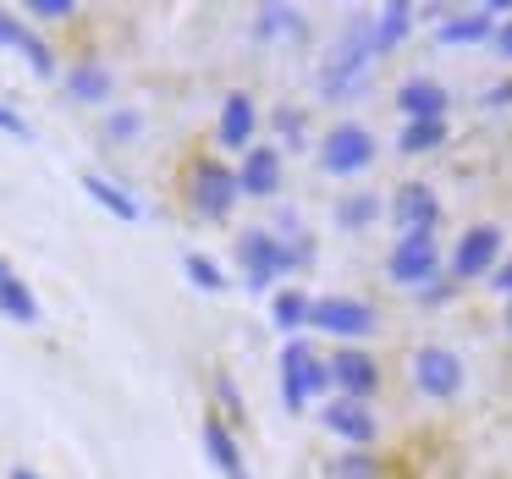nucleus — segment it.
<instances>
[{"mask_svg":"<svg viewBox=\"0 0 512 479\" xmlns=\"http://www.w3.org/2000/svg\"><path fill=\"white\" fill-rule=\"evenodd\" d=\"M182 204H188L199 221H210V226H226V221H232L237 204H243L232 160H221V155H193L188 166H182Z\"/></svg>","mask_w":512,"mask_h":479,"instance_id":"1","label":"nucleus"},{"mask_svg":"<svg viewBox=\"0 0 512 479\" xmlns=\"http://www.w3.org/2000/svg\"><path fill=\"white\" fill-rule=\"evenodd\" d=\"M375 39H369V17H347V28L336 34L331 56H325V72H320V94L325 100H347V94L358 89V83L369 78V67H375Z\"/></svg>","mask_w":512,"mask_h":479,"instance_id":"2","label":"nucleus"},{"mask_svg":"<svg viewBox=\"0 0 512 479\" xmlns=\"http://www.w3.org/2000/svg\"><path fill=\"white\" fill-rule=\"evenodd\" d=\"M281 408L298 419V413H309V402L331 397V369H325V358L309 347V336H292V342H281Z\"/></svg>","mask_w":512,"mask_h":479,"instance_id":"3","label":"nucleus"},{"mask_svg":"<svg viewBox=\"0 0 512 479\" xmlns=\"http://www.w3.org/2000/svg\"><path fill=\"white\" fill-rule=\"evenodd\" d=\"M375 325H380L375 303L347 298V292H325V298L309 303V331L331 336L336 347H364L375 336Z\"/></svg>","mask_w":512,"mask_h":479,"instance_id":"4","label":"nucleus"},{"mask_svg":"<svg viewBox=\"0 0 512 479\" xmlns=\"http://www.w3.org/2000/svg\"><path fill=\"white\" fill-rule=\"evenodd\" d=\"M314 160H320L325 177H364V171L380 160V138L369 133L364 122H336V127H325L320 155Z\"/></svg>","mask_w":512,"mask_h":479,"instance_id":"5","label":"nucleus"},{"mask_svg":"<svg viewBox=\"0 0 512 479\" xmlns=\"http://www.w3.org/2000/svg\"><path fill=\"white\" fill-rule=\"evenodd\" d=\"M408 380H413V391H419V397L452 402V397H463V386H468V364H463V353H457V347L424 342L419 353L408 358Z\"/></svg>","mask_w":512,"mask_h":479,"instance_id":"6","label":"nucleus"},{"mask_svg":"<svg viewBox=\"0 0 512 479\" xmlns=\"http://www.w3.org/2000/svg\"><path fill=\"white\" fill-rule=\"evenodd\" d=\"M501 254H507V232H501L496 221H474L463 237L452 243V254H446V276L457 281V287H468V281H485L490 270L501 265Z\"/></svg>","mask_w":512,"mask_h":479,"instance_id":"7","label":"nucleus"},{"mask_svg":"<svg viewBox=\"0 0 512 479\" xmlns=\"http://www.w3.org/2000/svg\"><path fill=\"white\" fill-rule=\"evenodd\" d=\"M237 276H243L248 292H276V281L292 276L287 237H276V232H243V237H237Z\"/></svg>","mask_w":512,"mask_h":479,"instance_id":"8","label":"nucleus"},{"mask_svg":"<svg viewBox=\"0 0 512 479\" xmlns=\"http://www.w3.org/2000/svg\"><path fill=\"white\" fill-rule=\"evenodd\" d=\"M441 270H446V254H441V237L435 232H397V243L386 248V276L408 292H419Z\"/></svg>","mask_w":512,"mask_h":479,"instance_id":"9","label":"nucleus"},{"mask_svg":"<svg viewBox=\"0 0 512 479\" xmlns=\"http://www.w3.org/2000/svg\"><path fill=\"white\" fill-rule=\"evenodd\" d=\"M325 369H331V391L347 402H375L380 386H386V369H380V358L369 347H336L325 358Z\"/></svg>","mask_w":512,"mask_h":479,"instance_id":"10","label":"nucleus"},{"mask_svg":"<svg viewBox=\"0 0 512 479\" xmlns=\"http://www.w3.org/2000/svg\"><path fill=\"white\" fill-rule=\"evenodd\" d=\"M237 193L243 199H276L281 193V177H287V155H281L276 144H248L243 155H237Z\"/></svg>","mask_w":512,"mask_h":479,"instance_id":"11","label":"nucleus"},{"mask_svg":"<svg viewBox=\"0 0 512 479\" xmlns=\"http://www.w3.org/2000/svg\"><path fill=\"white\" fill-rule=\"evenodd\" d=\"M320 424L336 435L342 446H353V452H369V446L380 441V413L369 408V402H347V397H331L320 408Z\"/></svg>","mask_w":512,"mask_h":479,"instance_id":"12","label":"nucleus"},{"mask_svg":"<svg viewBox=\"0 0 512 479\" xmlns=\"http://www.w3.org/2000/svg\"><path fill=\"white\" fill-rule=\"evenodd\" d=\"M391 111H397L402 122H446V111H452V89H446L441 78H424V72H413V78L397 83V94H391Z\"/></svg>","mask_w":512,"mask_h":479,"instance_id":"13","label":"nucleus"},{"mask_svg":"<svg viewBox=\"0 0 512 479\" xmlns=\"http://www.w3.org/2000/svg\"><path fill=\"white\" fill-rule=\"evenodd\" d=\"M386 215H391L397 232H435V226H441V199H435L430 182H402V188L391 193Z\"/></svg>","mask_w":512,"mask_h":479,"instance_id":"14","label":"nucleus"},{"mask_svg":"<svg viewBox=\"0 0 512 479\" xmlns=\"http://www.w3.org/2000/svg\"><path fill=\"white\" fill-rule=\"evenodd\" d=\"M254 127H259V105L248 89H232L221 100V116H215V144L232 149V155H243L248 144H254Z\"/></svg>","mask_w":512,"mask_h":479,"instance_id":"15","label":"nucleus"},{"mask_svg":"<svg viewBox=\"0 0 512 479\" xmlns=\"http://www.w3.org/2000/svg\"><path fill=\"white\" fill-rule=\"evenodd\" d=\"M199 441H204V457H210V468L221 479H248V463H243V446H237V430L221 419V413H204L199 424Z\"/></svg>","mask_w":512,"mask_h":479,"instance_id":"16","label":"nucleus"},{"mask_svg":"<svg viewBox=\"0 0 512 479\" xmlns=\"http://www.w3.org/2000/svg\"><path fill=\"white\" fill-rule=\"evenodd\" d=\"M61 89H67V100H78V105H111V94H116V78H111V67L105 61H94V56H83V61H72V67H61Z\"/></svg>","mask_w":512,"mask_h":479,"instance_id":"17","label":"nucleus"},{"mask_svg":"<svg viewBox=\"0 0 512 479\" xmlns=\"http://www.w3.org/2000/svg\"><path fill=\"white\" fill-rule=\"evenodd\" d=\"M490 34H496V17H490L485 6H474V12H446L441 23H435V45H446V50L490 45Z\"/></svg>","mask_w":512,"mask_h":479,"instance_id":"18","label":"nucleus"},{"mask_svg":"<svg viewBox=\"0 0 512 479\" xmlns=\"http://www.w3.org/2000/svg\"><path fill=\"white\" fill-rule=\"evenodd\" d=\"M413 23H419V6H408V0H391V6H380V12L369 17V39H375V56H391V50H397L402 39L413 34Z\"/></svg>","mask_w":512,"mask_h":479,"instance_id":"19","label":"nucleus"},{"mask_svg":"<svg viewBox=\"0 0 512 479\" xmlns=\"http://www.w3.org/2000/svg\"><path fill=\"white\" fill-rule=\"evenodd\" d=\"M309 303H314V292L309 287H276L270 292V325H276L281 336H303L309 331Z\"/></svg>","mask_w":512,"mask_h":479,"instance_id":"20","label":"nucleus"},{"mask_svg":"<svg viewBox=\"0 0 512 479\" xmlns=\"http://www.w3.org/2000/svg\"><path fill=\"white\" fill-rule=\"evenodd\" d=\"M83 193H89L94 204H100L105 215H116L122 226H133V221H144V204L133 199L127 188H116L111 177H100V171H83Z\"/></svg>","mask_w":512,"mask_h":479,"instance_id":"21","label":"nucleus"},{"mask_svg":"<svg viewBox=\"0 0 512 479\" xmlns=\"http://www.w3.org/2000/svg\"><path fill=\"white\" fill-rule=\"evenodd\" d=\"M446 138H452V127H446V122H402V133H397V155H402V160L441 155Z\"/></svg>","mask_w":512,"mask_h":479,"instance_id":"22","label":"nucleus"},{"mask_svg":"<svg viewBox=\"0 0 512 479\" xmlns=\"http://www.w3.org/2000/svg\"><path fill=\"white\" fill-rule=\"evenodd\" d=\"M0 314H6L12 325H39V320H45V309H39L34 287H28L23 276H12L6 287H0Z\"/></svg>","mask_w":512,"mask_h":479,"instance_id":"23","label":"nucleus"},{"mask_svg":"<svg viewBox=\"0 0 512 479\" xmlns=\"http://www.w3.org/2000/svg\"><path fill=\"white\" fill-rule=\"evenodd\" d=\"M303 34V12L298 6H259L254 12V39H298Z\"/></svg>","mask_w":512,"mask_h":479,"instance_id":"24","label":"nucleus"},{"mask_svg":"<svg viewBox=\"0 0 512 479\" xmlns=\"http://www.w3.org/2000/svg\"><path fill=\"white\" fill-rule=\"evenodd\" d=\"M380 221V193H347L336 199V226L342 232H369Z\"/></svg>","mask_w":512,"mask_h":479,"instance_id":"25","label":"nucleus"},{"mask_svg":"<svg viewBox=\"0 0 512 479\" xmlns=\"http://www.w3.org/2000/svg\"><path fill=\"white\" fill-rule=\"evenodd\" d=\"M17 17H23L28 28H56V23H72V17H83V6H78V0H28Z\"/></svg>","mask_w":512,"mask_h":479,"instance_id":"26","label":"nucleus"},{"mask_svg":"<svg viewBox=\"0 0 512 479\" xmlns=\"http://www.w3.org/2000/svg\"><path fill=\"white\" fill-rule=\"evenodd\" d=\"M380 474H386V468H380V457L375 452H353V446H347V452H336L331 468H325V479H380Z\"/></svg>","mask_w":512,"mask_h":479,"instance_id":"27","label":"nucleus"},{"mask_svg":"<svg viewBox=\"0 0 512 479\" xmlns=\"http://www.w3.org/2000/svg\"><path fill=\"white\" fill-rule=\"evenodd\" d=\"M270 127H276L281 144H292V155H303V149H309V116H303L298 105H281V111L270 116ZM281 144H276V149H281Z\"/></svg>","mask_w":512,"mask_h":479,"instance_id":"28","label":"nucleus"},{"mask_svg":"<svg viewBox=\"0 0 512 479\" xmlns=\"http://www.w3.org/2000/svg\"><path fill=\"white\" fill-rule=\"evenodd\" d=\"M182 276H188L199 292H226V270L215 265L210 254H199V248H193V254H182Z\"/></svg>","mask_w":512,"mask_h":479,"instance_id":"29","label":"nucleus"},{"mask_svg":"<svg viewBox=\"0 0 512 479\" xmlns=\"http://www.w3.org/2000/svg\"><path fill=\"white\" fill-rule=\"evenodd\" d=\"M105 138H111V144H133V138H144V116L138 111H105Z\"/></svg>","mask_w":512,"mask_h":479,"instance_id":"30","label":"nucleus"},{"mask_svg":"<svg viewBox=\"0 0 512 479\" xmlns=\"http://www.w3.org/2000/svg\"><path fill=\"white\" fill-rule=\"evenodd\" d=\"M215 397H221V419L226 424H243V397H237V386H232V375H221V369H215Z\"/></svg>","mask_w":512,"mask_h":479,"instance_id":"31","label":"nucleus"},{"mask_svg":"<svg viewBox=\"0 0 512 479\" xmlns=\"http://www.w3.org/2000/svg\"><path fill=\"white\" fill-rule=\"evenodd\" d=\"M413 298H419V303H430V309H441V303H452V298H457V281L441 270V276H435V281H424V287L413 292Z\"/></svg>","mask_w":512,"mask_h":479,"instance_id":"32","label":"nucleus"},{"mask_svg":"<svg viewBox=\"0 0 512 479\" xmlns=\"http://www.w3.org/2000/svg\"><path fill=\"white\" fill-rule=\"evenodd\" d=\"M23 39H28V23L0 6V50H23Z\"/></svg>","mask_w":512,"mask_h":479,"instance_id":"33","label":"nucleus"},{"mask_svg":"<svg viewBox=\"0 0 512 479\" xmlns=\"http://www.w3.org/2000/svg\"><path fill=\"white\" fill-rule=\"evenodd\" d=\"M0 133H6V138H17V144H28V138H34V127H28V116H17L12 105L0 100Z\"/></svg>","mask_w":512,"mask_h":479,"instance_id":"34","label":"nucleus"},{"mask_svg":"<svg viewBox=\"0 0 512 479\" xmlns=\"http://www.w3.org/2000/svg\"><path fill=\"white\" fill-rule=\"evenodd\" d=\"M507 105H512V72H507V78H496V83L485 89V111H507Z\"/></svg>","mask_w":512,"mask_h":479,"instance_id":"35","label":"nucleus"},{"mask_svg":"<svg viewBox=\"0 0 512 479\" xmlns=\"http://www.w3.org/2000/svg\"><path fill=\"white\" fill-rule=\"evenodd\" d=\"M490 292H501V298L512 303V254H501V265L490 270Z\"/></svg>","mask_w":512,"mask_h":479,"instance_id":"36","label":"nucleus"},{"mask_svg":"<svg viewBox=\"0 0 512 479\" xmlns=\"http://www.w3.org/2000/svg\"><path fill=\"white\" fill-rule=\"evenodd\" d=\"M490 50H496L501 61H512V17H507V23H496V34H490Z\"/></svg>","mask_w":512,"mask_h":479,"instance_id":"37","label":"nucleus"},{"mask_svg":"<svg viewBox=\"0 0 512 479\" xmlns=\"http://www.w3.org/2000/svg\"><path fill=\"white\" fill-rule=\"evenodd\" d=\"M6 479H45V474H39V468H28V463H17V468H12V474H6Z\"/></svg>","mask_w":512,"mask_h":479,"instance_id":"38","label":"nucleus"},{"mask_svg":"<svg viewBox=\"0 0 512 479\" xmlns=\"http://www.w3.org/2000/svg\"><path fill=\"white\" fill-rule=\"evenodd\" d=\"M12 276H17V270H12V259L0 254V287H6V281H12Z\"/></svg>","mask_w":512,"mask_h":479,"instance_id":"39","label":"nucleus"},{"mask_svg":"<svg viewBox=\"0 0 512 479\" xmlns=\"http://www.w3.org/2000/svg\"><path fill=\"white\" fill-rule=\"evenodd\" d=\"M507 331H512V303H507Z\"/></svg>","mask_w":512,"mask_h":479,"instance_id":"40","label":"nucleus"}]
</instances>
